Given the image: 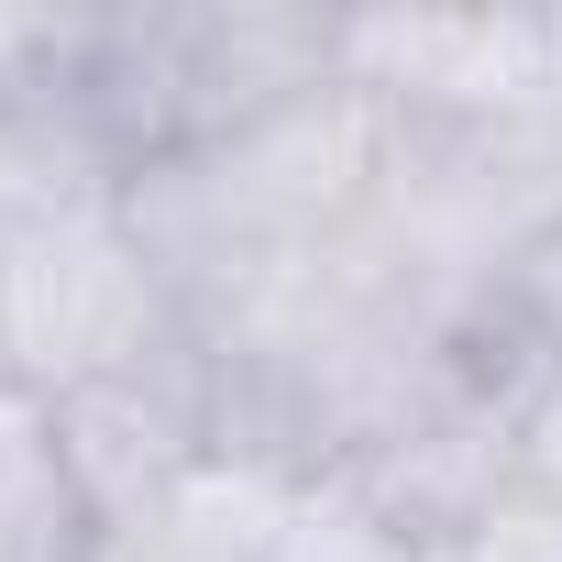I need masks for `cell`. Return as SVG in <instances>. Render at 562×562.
Returning <instances> with one entry per match:
<instances>
[{"label": "cell", "instance_id": "cell-1", "mask_svg": "<svg viewBox=\"0 0 562 562\" xmlns=\"http://www.w3.org/2000/svg\"><path fill=\"white\" fill-rule=\"evenodd\" d=\"M386 166V111L364 89H321L299 111H276L232 144H199L177 166H144L122 188L144 265L166 276V299L188 331L243 321L254 299H276L288 276H310L375 199Z\"/></svg>", "mask_w": 562, "mask_h": 562}, {"label": "cell", "instance_id": "cell-2", "mask_svg": "<svg viewBox=\"0 0 562 562\" xmlns=\"http://www.w3.org/2000/svg\"><path fill=\"white\" fill-rule=\"evenodd\" d=\"M67 78L111 155L177 166L342 89V12L310 0H67Z\"/></svg>", "mask_w": 562, "mask_h": 562}, {"label": "cell", "instance_id": "cell-3", "mask_svg": "<svg viewBox=\"0 0 562 562\" xmlns=\"http://www.w3.org/2000/svg\"><path fill=\"white\" fill-rule=\"evenodd\" d=\"M0 299H12V386L23 397H67V386L133 375V364H155L188 331L166 276L133 243L122 199L0 232Z\"/></svg>", "mask_w": 562, "mask_h": 562}, {"label": "cell", "instance_id": "cell-4", "mask_svg": "<svg viewBox=\"0 0 562 562\" xmlns=\"http://www.w3.org/2000/svg\"><path fill=\"white\" fill-rule=\"evenodd\" d=\"M342 89H364L386 122H518V111H562V0L342 12Z\"/></svg>", "mask_w": 562, "mask_h": 562}, {"label": "cell", "instance_id": "cell-5", "mask_svg": "<svg viewBox=\"0 0 562 562\" xmlns=\"http://www.w3.org/2000/svg\"><path fill=\"white\" fill-rule=\"evenodd\" d=\"M34 408L56 419V452H67V485H78L89 518L144 507V496H166L177 474L221 463V452H210V364H199L188 331H177L155 364L100 375V386H67V397H34Z\"/></svg>", "mask_w": 562, "mask_h": 562}, {"label": "cell", "instance_id": "cell-6", "mask_svg": "<svg viewBox=\"0 0 562 562\" xmlns=\"http://www.w3.org/2000/svg\"><path fill=\"white\" fill-rule=\"evenodd\" d=\"M288 518L299 485L265 474V463H199L144 507L89 518L78 562H288Z\"/></svg>", "mask_w": 562, "mask_h": 562}, {"label": "cell", "instance_id": "cell-7", "mask_svg": "<svg viewBox=\"0 0 562 562\" xmlns=\"http://www.w3.org/2000/svg\"><path fill=\"white\" fill-rule=\"evenodd\" d=\"M89 540V507L67 485V452H56V419L0 386V562H78Z\"/></svg>", "mask_w": 562, "mask_h": 562}, {"label": "cell", "instance_id": "cell-8", "mask_svg": "<svg viewBox=\"0 0 562 562\" xmlns=\"http://www.w3.org/2000/svg\"><path fill=\"white\" fill-rule=\"evenodd\" d=\"M288 562H452V551H430V540H386V529H364L342 496L299 485V518H288Z\"/></svg>", "mask_w": 562, "mask_h": 562}, {"label": "cell", "instance_id": "cell-9", "mask_svg": "<svg viewBox=\"0 0 562 562\" xmlns=\"http://www.w3.org/2000/svg\"><path fill=\"white\" fill-rule=\"evenodd\" d=\"M496 331H507L529 364H551V375H562V232H551V243H540V254L507 276V299H496Z\"/></svg>", "mask_w": 562, "mask_h": 562}, {"label": "cell", "instance_id": "cell-10", "mask_svg": "<svg viewBox=\"0 0 562 562\" xmlns=\"http://www.w3.org/2000/svg\"><path fill=\"white\" fill-rule=\"evenodd\" d=\"M0 386H12V299H0Z\"/></svg>", "mask_w": 562, "mask_h": 562}]
</instances>
